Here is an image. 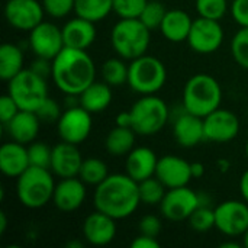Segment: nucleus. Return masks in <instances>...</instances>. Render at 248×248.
<instances>
[{"instance_id": "f8f14e48", "label": "nucleus", "mask_w": 248, "mask_h": 248, "mask_svg": "<svg viewBox=\"0 0 248 248\" xmlns=\"http://www.w3.org/2000/svg\"><path fill=\"white\" fill-rule=\"evenodd\" d=\"M29 48L41 58L54 60L65 46L62 38V29L54 22L42 20L29 32Z\"/></svg>"}, {"instance_id": "f704fd0d", "label": "nucleus", "mask_w": 248, "mask_h": 248, "mask_svg": "<svg viewBox=\"0 0 248 248\" xmlns=\"http://www.w3.org/2000/svg\"><path fill=\"white\" fill-rule=\"evenodd\" d=\"M195 4L201 17L212 20H221L230 9L228 0H196Z\"/></svg>"}, {"instance_id": "4468645a", "label": "nucleus", "mask_w": 248, "mask_h": 248, "mask_svg": "<svg viewBox=\"0 0 248 248\" xmlns=\"http://www.w3.org/2000/svg\"><path fill=\"white\" fill-rule=\"evenodd\" d=\"M44 6L38 0H7L4 4L6 22L23 32H31L44 20Z\"/></svg>"}, {"instance_id": "f3484780", "label": "nucleus", "mask_w": 248, "mask_h": 248, "mask_svg": "<svg viewBox=\"0 0 248 248\" xmlns=\"http://www.w3.org/2000/svg\"><path fill=\"white\" fill-rule=\"evenodd\" d=\"M84 158L76 144L61 141L52 147L51 157V171L58 179L77 177Z\"/></svg>"}, {"instance_id": "7c9ffc66", "label": "nucleus", "mask_w": 248, "mask_h": 248, "mask_svg": "<svg viewBox=\"0 0 248 248\" xmlns=\"http://www.w3.org/2000/svg\"><path fill=\"white\" fill-rule=\"evenodd\" d=\"M109 167L108 164L96 157H89L84 158L78 177L87 185V186H99L108 176H109Z\"/></svg>"}, {"instance_id": "4be33fe9", "label": "nucleus", "mask_w": 248, "mask_h": 248, "mask_svg": "<svg viewBox=\"0 0 248 248\" xmlns=\"http://www.w3.org/2000/svg\"><path fill=\"white\" fill-rule=\"evenodd\" d=\"M62 29L64 45L76 49H87L96 41V26L94 22L84 17L76 16L65 22Z\"/></svg>"}, {"instance_id": "603ef678", "label": "nucleus", "mask_w": 248, "mask_h": 248, "mask_svg": "<svg viewBox=\"0 0 248 248\" xmlns=\"http://www.w3.org/2000/svg\"><path fill=\"white\" fill-rule=\"evenodd\" d=\"M221 248H240L241 246L238 244V243H234V241H228V243H222L221 246H219Z\"/></svg>"}, {"instance_id": "b1692460", "label": "nucleus", "mask_w": 248, "mask_h": 248, "mask_svg": "<svg viewBox=\"0 0 248 248\" xmlns=\"http://www.w3.org/2000/svg\"><path fill=\"white\" fill-rule=\"evenodd\" d=\"M29 154L28 147L10 141L1 145L0 148V170L6 177L17 179L26 169H29Z\"/></svg>"}, {"instance_id": "58836bf2", "label": "nucleus", "mask_w": 248, "mask_h": 248, "mask_svg": "<svg viewBox=\"0 0 248 248\" xmlns=\"http://www.w3.org/2000/svg\"><path fill=\"white\" fill-rule=\"evenodd\" d=\"M44 10L52 19H64L74 12L76 0H41Z\"/></svg>"}, {"instance_id": "5fc2aeb1", "label": "nucleus", "mask_w": 248, "mask_h": 248, "mask_svg": "<svg viewBox=\"0 0 248 248\" xmlns=\"http://www.w3.org/2000/svg\"><path fill=\"white\" fill-rule=\"evenodd\" d=\"M243 246H246L248 248V230L244 232V235H243Z\"/></svg>"}, {"instance_id": "1a4fd4ad", "label": "nucleus", "mask_w": 248, "mask_h": 248, "mask_svg": "<svg viewBox=\"0 0 248 248\" xmlns=\"http://www.w3.org/2000/svg\"><path fill=\"white\" fill-rule=\"evenodd\" d=\"M92 128V113L86 110L81 105L65 108V110H62V115L57 122V132L61 141L76 145L84 142L89 138Z\"/></svg>"}, {"instance_id": "20e7f679", "label": "nucleus", "mask_w": 248, "mask_h": 248, "mask_svg": "<svg viewBox=\"0 0 248 248\" xmlns=\"http://www.w3.org/2000/svg\"><path fill=\"white\" fill-rule=\"evenodd\" d=\"M182 97V105L187 112L205 118L215 109L221 108L222 89L217 78L206 73H199L186 81Z\"/></svg>"}, {"instance_id": "de8ad7c7", "label": "nucleus", "mask_w": 248, "mask_h": 248, "mask_svg": "<svg viewBox=\"0 0 248 248\" xmlns=\"http://www.w3.org/2000/svg\"><path fill=\"white\" fill-rule=\"evenodd\" d=\"M238 187H240L241 198L248 203V170H246V171L243 173V176H241V179H240Z\"/></svg>"}, {"instance_id": "a878e982", "label": "nucleus", "mask_w": 248, "mask_h": 248, "mask_svg": "<svg viewBox=\"0 0 248 248\" xmlns=\"http://www.w3.org/2000/svg\"><path fill=\"white\" fill-rule=\"evenodd\" d=\"M112 86L105 81H93L78 94L80 105L92 115L106 110L112 103Z\"/></svg>"}, {"instance_id": "bb28decb", "label": "nucleus", "mask_w": 248, "mask_h": 248, "mask_svg": "<svg viewBox=\"0 0 248 248\" xmlns=\"http://www.w3.org/2000/svg\"><path fill=\"white\" fill-rule=\"evenodd\" d=\"M135 135L137 132L132 128L115 125L105 140V148L113 157H126L135 148Z\"/></svg>"}, {"instance_id": "c9c22d12", "label": "nucleus", "mask_w": 248, "mask_h": 248, "mask_svg": "<svg viewBox=\"0 0 248 248\" xmlns=\"http://www.w3.org/2000/svg\"><path fill=\"white\" fill-rule=\"evenodd\" d=\"M231 54L235 62L248 70V28H241L231 41Z\"/></svg>"}, {"instance_id": "3c124183", "label": "nucleus", "mask_w": 248, "mask_h": 248, "mask_svg": "<svg viewBox=\"0 0 248 248\" xmlns=\"http://www.w3.org/2000/svg\"><path fill=\"white\" fill-rule=\"evenodd\" d=\"M218 169H219V171L221 173H227L228 170H230V161L228 160H225V158H221V160H218Z\"/></svg>"}, {"instance_id": "f257e3e1", "label": "nucleus", "mask_w": 248, "mask_h": 248, "mask_svg": "<svg viewBox=\"0 0 248 248\" xmlns=\"http://www.w3.org/2000/svg\"><path fill=\"white\" fill-rule=\"evenodd\" d=\"M94 208L113 219H125L131 217L140 206V187L126 173L109 174L93 195Z\"/></svg>"}, {"instance_id": "39448f33", "label": "nucleus", "mask_w": 248, "mask_h": 248, "mask_svg": "<svg viewBox=\"0 0 248 248\" xmlns=\"http://www.w3.org/2000/svg\"><path fill=\"white\" fill-rule=\"evenodd\" d=\"M110 44L116 55L132 61L147 54L151 31L138 19H119L110 31Z\"/></svg>"}, {"instance_id": "09e8293b", "label": "nucleus", "mask_w": 248, "mask_h": 248, "mask_svg": "<svg viewBox=\"0 0 248 248\" xmlns=\"http://www.w3.org/2000/svg\"><path fill=\"white\" fill-rule=\"evenodd\" d=\"M190 169L193 179H201L205 176V166L202 163H190Z\"/></svg>"}, {"instance_id": "6e6552de", "label": "nucleus", "mask_w": 248, "mask_h": 248, "mask_svg": "<svg viewBox=\"0 0 248 248\" xmlns=\"http://www.w3.org/2000/svg\"><path fill=\"white\" fill-rule=\"evenodd\" d=\"M7 84V93L13 97L20 110L36 112L48 97L46 78L31 68H23L17 76L9 80Z\"/></svg>"}, {"instance_id": "473e14b6", "label": "nucleus", "mask_w": 248, "mask_h": 248, "mask_svg": "<svg viewBox=\"0 0 248 248\" xmlns=\"http://www.w3.org/2000/svg\"><path fill=\"white\" fill-rule=\"evenodd\" d=\"M166 13H167V9H166L163 1H160V0H148V3L145 4L142 13L140 16V20L153 32V31L160 29Z\"/></svg>"}, {"instance_id": "f03ea898", "label": "nucleus", "mask_w": 248, "mask_h": 248, "mask_svg": "<svg viewBox=\"0 0 248 248\" xmlns=\"http://www.w3.org/2000/svg\"><path fill=\"white\" fill-rule=\"evenodd\" d=\"M54 84L67 96H78L86 87L96 81V65L86 49L64 46L52 60Z\"/></svg>"}, {"instance_id": "72a5a7b5", "label": "nucleus", "mask_w": 248, "mask_h": 248, "mask_svg": "<svg viewBox=\"0 0 248 248\" xmlns=\"http://www.w3.org/2000/svg\"><path fill=\"white\" fill-rule=\"evenodd\" d=\"M189 225L196 232H208L215 228V208L211 206H199L190 217Z\"/></svg>"}, {"instance_id": "ea45409f", "label": "nucleus", "mask_w": 248, "mask_h": 248, "mask_svg": "<svg viewBox=\"0 0 248 248\" xmlns=\"http://www.w3.org/2000/svg\"><path fill=\"white\" fill-rule=\"evenodd\" d=\"M35 113L38 115L39 121L44 124H57L60 116L62 115V110H61L60 105L48 96L44 100V103L36 109Z\"/></svg>"}, {"instance_id": "7ed1b4c3", "label": "nucleus", "mask_w": 248, "mask_h": 248, "mask_svg": "<svg viewBox=\"0 0 248 248\" xmlns=\"http://www.w3.org/2000/svg\"><path fill=\"white\" fill-rule=\"evenodd\" d=\"M54 173L51 169L29 166L16 179V196L20 205L28 209H39L52 202L55 189Z\"/></svg>"}, {"instance_id": "8fccbe9b", "label": "nucleus", "mask_w": 248, "mask_h": 248, "mask_svg": "<svg viewBox=\"0 0 248 248\" xmlns=\"http://www.w3.org/2000/svg\"><path fill=\"white\" fill-rule=\"evenodd\" d=\"M7 230V217L6 212H0V235H3Z\"/></svg>"}, {"instance_id": "a18cd8bd", "label": "nucleus", "mask_w": 248, "mask_h": 248, "mask_svg": "<svg viewBox=\"0 0 248 248\" xmlns=\"http://www.w3.org/2000/svg\"><path fill=\"white\" fill-rule=\"evenodd\" d=\"M132 248H160V243L157 241L155 237H150V235H144L140 234L138 237L134 238V241L131 243Z\"/></svg>"}, {"instance_id": "423d86ee", "label": "nucleus", "mask_w": 248, "mask_h": 248, "mask_svg": "<svg viewBox=\"0 0 248 248\" xmlns=\"http://www.w3.org/2000/svg\"><path fill=\"white\" fill-rule=\"evenodd\" d=\"M129 110L132 129L141 137L158 134L170 119V109L167 103L155 94H145L140 97Z\"/></svg>"}, {"instance_id": "79ce46f5", "label": "nucleus", "mask_w": 248, "mask_h": 248, "mask_svg": "<svg viewBox=\"0 0 248 248\" xmlns=\"http://www.w3.org/2000/svg\"><path fill=\"white\" fill-rule=\"evenodd\" d=\"M19 106L17 103L13 100V97L6 93L0 97V122L3 125H6L17 112H19Z\"/></svg>"}, {"instance_id": "37998d69", "label": "nucleus", "mask_w": 248, "mask_h": 248, "mask_svg": "<svg viewBox=\"0 0 248 248\" xmlns=\"http://www.w3.org/2000/svg\"><path fill=\"white\" fill-rule=\"evenodd\" d=\"M230 12L241 28H248V0H234Z\"/></svg>"}, {"instance_id": "aec40b11", "label": "nucleus", "mask_w": 248, "mask_h": 248, "mask_svg": "<svg viewBox=\"0 0 248 248\" xmlns=\"http://www.w3.org/2000/svg\"><path fill=\"white\" fill-rule=\"evenodd\" d=\"M173 135L177 144L183 148H193L205 141L203 118L187 112L183 106L173 122Z\"/></svg>"}, {"instance_id": "c03bdc74", "label": "nucleus", "mask_w": 248, "mask_h": 248, "mask_svg": "<svg viewBox=\"0 0 248 248\" xmlns=\"http://www.w3.org/2000/svg\"><path fill=\"white\" fill-rule=\"evenodd\" d=\"M31 70H33L36 74L42 76L44 78L51 77L52 74V60H46V58H41L36 57V60H33L31 62Z\"/></svg>"}, {"instance_id": "dca6fc26", "label": "nucleus", "mask_w": 248, "mask_h": 248, "mask_svg": "<svg viewBox=\"0 0 248 248\" xmlns=\"http://www.w3.org/2000/svg\"><path fill=\"white\" fill-rule=\"evenodd\" d=\"M155 177L167 189L187 186L190 183V180L193 179L190 163L182 157L171 155V154H167V155L158 158L157 169H155Z\"/></svg>"}, {"instance_id": "9b49d317", "label": "nucleus", "mask_w": 248, "mask_h": 248, "mask_svg": "<svg viewBox=\"0 0 248 248\" xmlns=\"http://www.w3.org/2000/svg\"><path fill=\"white\" fill-rule=\"evenodd\" d=\"M201 206L199 193L189 186L167 189L163 202L160 203L161 215L171 222L187 221L189 217Z\"/></svg>"}, {"instance_id": "412c9836", "label": "nucleus", "mask_w": 248, "mask_h": 248, "mask_svg": "<svg viewBox=\"0 0 248 248\" xmlns=\"http://www.w3.org/2000/svg\"><path fill=\"white\" fill-rule=\"evenodd\" d=\"M41 124L42 122L35 112L19 110L4 126L12 141L29 145L31 142L36 141Z\"/></svg>"}, {"instance_id": "a19ab883", "label": "nucleus", "mask_w": 248, "mask_h": 248, "mask_svg": "<svg viewBox=\"0 0 248 248\" xmlns=\"http://www.w3.org/2000/svg\"><path fill=\"white\" fill-rule=\"evenodd\" d=\"M138 230H140V234H144V235H150V237H158L161 230H163V224H161V219L157 217V215H145L140 219L138 222Z\"/></svg>"}, {"instance_id": "ddd939ff", "label": "nucleus", "mask_w": 248, "mask_h": 248, "mask_svg": "<svg viewBox=\"0 0 248 248\" xmlns=\"http://www.w3.org/2000/svg\"><path fill=\"white\" fill-rule=\"evenodd\" d=\"M224 42V29L219 20H212L198 16L193 20L190 33L187 36L189 46L198 54H212L219 49Z\"/></svg>"}, {"instance_id": "0eeeda50", "label": "nucleus", "mask_w": 248, "mask_h": 248, "mask_svg": "<svg viewBox=\"0 0 248 248\" xmlns=\"http://www.w3.org/2000/svg\"><path fill=\"white\" fill-rule=\"evenodd\" d=\"M166 80L167 70L160 58L144 54L129 61L128 84L135 93L141 96L155 94L164 87Z\"/></svg>"}, {"instance_id": "6e6d98bb", "label": "nucleus", "mask_w": 248, "mask_h": 248, "mask_svg": "<svg viewBox=\"0 0 248 248\" xmlns=\"http://www.w3.org/2000/svg\"><path fill=\"white\" fill-rule=\"evenodd\" d=\"M246 154H247V158H248V140H247V144H246Z\"/></svg>"}, {"instance_id": "6ab92c4d", "label": "nucleus", "mask_w": 248, "mask_h": 248, "mask_svg": "<svg viewBox=\"0 0 248 248\" xmlns=\"http://www.w3.org/2000/svg\"><path fill=\"white\" fill-rule=\"evenodd\" d=\"M116 219H113L112 217L100 212V211H94L90 215L86 217L84 222H83V237L84 240L96 247H103V246H109L115 237H116Z\"/></svg>"}, {"instance_id": "a211bd4d", "label": "nucleus", "mask_w": 248, "mask_h": 248, "mask_svg": "<svg viewBox=\"0 0 248 248\" xmlns=\"http://www.w3.org/2000/svg\"><path fill=\"white\" fill-rule=\"evenodd\" d=\"M86 186L87 185L78 176L60 179V182L55 185L54 195H52L54 206L61 212L77 211L86 201L87 196Z\"/></svg>"}, {"instance_id": "cd10ccee", "label": "nucleus", "mask_w": 248, "mask_h": 248, "mask_svg": "<svg viewBox=\"0 0 248 248\" xmlns=\"http://www.w3.org/2000/svg\"><path fill=\"white\" fill-rule=\"evenodd\" d=\"M23 51L10 42L0 46V77L3 81L12 80L23 70Z\"/></svg>"}, {"instance_id": "5701e85b", "label": "nucleus", "mask_w": 248, "mask_h": 248, "mask_svg": "<svg viewBox=\"0 0 248 248\" xmlns=\"http://www.w3.org/2000/svg\"><path fill=\"white\" fill-rule=\"evenodd\" d=\"M158 157L148 147H135L125 160V173L135 182H142L155 176Z\"/></svg>"}, {"instance_id": "9d476101", "label": "nucleus", "mask_w": 248, "mask_h": 248, "mask_svg": "<svg viewBox=\"0 0 248 248\" xmlns=\"http://www.w3.org/2000/svg\"><path fill=\"white\" fill-rule=\"evenodd\" d=\"M215 228L228 238L243 237L248 230V203L225 201L215 208Z\"/></svg>"}, {"instance_id": "393cba45", "label": "nucleus", "mask_w": 248, "mask_h": 248, "mask_svg": "<svg viewBox=\"0 0 248 248\" xmlns=\"http://www.w3.org/2000/svg\"><path fill=\"white\" fill-rule=\"evenodd\" d=\"M192 25H193V19L187 12L182 9H171L167 10L163 23L160 26V32L167 41L180 44L187 41Z\"/></svg>"}, {"instance_id": "49530a36", "label": "nucleus", "mask_w": 248, "mask_h": 248, "mask_svg": "<svg viewBox=\"0 0 248 248\" xmlns=\"http://www.w3.org/2000/svg\"><path fill=\"white\" fill-rule=\"evenodd\" d=\"M115 125L122 126V128H132V118H131V110H122L116 115L115 118Z\"/></svg>"}, {"instance_id": "e433bc0d", "label": "nucleus", "mask_w": 248, "mask_h": 248, "mask_svg": "<svg viewBox=\"0 0 248 248\" xmlns=\"http://www.w3.org/2000/svg\"><path fill=\"white\" fill-rule=\"evenodd\" d=\"M28 154L31 166L36 167H51V157H52V148L46 145L42 141H33L28 145Z\"/></svg>"}, {"instance_id": "2eb2a0df", "label": "nucleus", "mask_w": 248, "mask_h": 248, "mask_svg": "<svg viewBox=\"0 0 248 248\" xmlns=\"http://www.w3.org/2000/svg\"><path fill=\"white\" fill-rule=\"evenodd\" d=\"M203 128L205 141L225 144L240 134V119L234 112L218 108L203 118Z\"/></svg>"}, {"instance_id": "2f4dec72", "label": "nucleus", "mask_w": 248, "mask_h": 248, "mask_svg": "<svg viewBox=\"0 0 248 248\" xmlns=\"http://www.w3.org/2000/svg\"><path fill=\"white\" fill-rule=\"evenodd\" d=\"M140 187V198H141V203L147 205V206H160V203L163 202L167 187L155 177H148L142 182L138 183Z\"/></svg>"}, {"instance_id": "c85d7f7f", "label": "nucleus", "mask_w": 248, "mask_h": 248, "mask_svg": "<svg viewBox=\"0 0 248 248\" xmlns=\"http://www.w3.org/2000/svg\"><path fill=\"white\" fill-rule=\"evenodd\" d=\"M113 12V0H76V16L92 22H100Z\"/></svg>"}, {"instance_id": "c756f323", "label": "nucleus", "mask_w": 248, "mask_h": 248, "mask_svg": "<svg viewBox=\"0 0 248 248\" xmlns=\"http://www.w3.org/2000/svg\"><path fill=\"white\" fill-rule=\"evenodd\" d=\"M122 57H112L106 60L102 65L100 74L105 83H108L112 87H121L125 83H128V71L129 64L125 62Z\"/></svg>"}, {"instance_id": "4c0bfd02", "label": "nucleus", "mask_w": 248, "mask_h": 248, "mask_svg": "<svg viewBox=\"0 0 248 248\" xmlns=\"http://www.w3.org/2000/svg\"><path fill=\"white\" fill-rule=\"evenodd\" d=\"M148 0H113V13L119 19H138Z\"/></svg>"}, {"instance_id": "864d4df0", "label": "nucleus", "mask_w": 248, "mask_h": 248, "mask_svg": "<svg viewBox=\"0 0 248 248\" xmlns=\"http://www.w3.org/2000/svg\"><path fill=\"white\" fill-rule=\"evenodd\" d=\"M67 247H70V248H83L84 246H83V243H81V241H70V243L67 244Z\"/></svg>"}]
</instances>
